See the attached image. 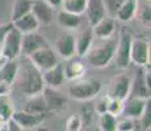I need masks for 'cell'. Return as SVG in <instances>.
Segmentation results:
<instances>
[{
    "label": "cell",
    "mask_w": 151,
    "mask_h": 131,
    "mask_svg": "<svg viewBox=\"0 0 151 131\" xmlns=\"http://www.w3.org/2000/svg\"><path fill=\"white\" fill-rule=\"evenodd\" d=\"M43 88H45V83L42 79V72L28 59V63L22 66L21 77H20V89L27 97L32 98L41 96Z\"/></svg>",
    "instance_id": "1"
},
{
    "label": "cell",
    "mask_w": 151,
    "mask_h": 131,
    "mask_svg": "<svg viewBox=\"0 0 151 131\" xmlns=\"http://www.w3.org/2000/svg\"><path fill=\"white\" fill-rule=\"evenodd\" d=\"M103 41L104 42L101 45L92 46L89 51L86 54L88 63L96 68H104V67L109 66L114 58L117 38H108Z\"/></svg>",
    "instance_id": "2"
},
{
    "label": "cell",
    "mask_w": 151,
    "mask_h": 131,
    "mask_svg": "<svg viewBox=\"0 0 151 131\" xmlns=\"http://www.w3.org/2000/svg\"><path fill=\"white\" fill-rule=\"evenodd\" d=\"M101 88H103L101 81L97 79H79V80L72 81L68 85V96L72 100L87 102L97 97L99 93L101 92Z\"/></svg>",
    "instance_id": "3"
},
{
    "label": "cell",
    "mask_w": 151,
    "mask_h": 131,
    "mask_svg": "<svg viewBox=\"0 0 151 131\" xmlns=\"http://www.w3.org/2000/svg\"><path fill=\"white\" fill-rule=\"evenodd\" d=\"M132 33L127 29L122 28L118 34L117 45H116L114 60L116 67L120 69H126L130 66V45H132Z\"/></svg>",
    "instance_id": "4"
},
{
    "label": "cell",
    "mask_w": 151,
    "mask_h": 131,
    "mask_svg": "<svg viewBox=\"0 0 151 131\" xmlns=\"http://www.w3.org/2000/svg\"><path fill=\"white\" fill-rule=\"evenodd\" d=\"M21 39H22V34L17 29H14L12 24H11L8 30L5 31L4 37H3L0 52L8 60L17 59L21 55Z\"/></svg>",
    "instance_id": "5"
},
{
    "label": "cell",
    "mask_w": 151,
    "mask_h": 131,
    "mask_svg": "<svg viewBox=\"0 0 151 131\" xmlns=\"http://www.w3.org/2000/svg\"><path fill=\"white\" fill-rule=\"evenodd\" d=\"M150 64H146L145 67H139V69L135 72L134 77L132 79V88H130L129 96L150 98Z\"/></svg>",
    "instance_id": "6"
},
{
    "label": "cell",
    "mask_w": 151,
    "mask_h": 131,
    "mask_svg": "<svg viewBox=\"0 0 151 131\" xmlns=\"http://www.w3.org/2000/svg\"><path fill=\"white\" fill-rule=\"evenodd\" d=\"M41 96H42V101H43V104H45V107H46V110H47V113L58 115L67 110V105H68L67 98L58 91V89L45 87Z\"/></svg>",
    "instance_id": "7"
},
{
    "label": "cell",
    "mask_w": 151,
    "mask_h": 131,
    "mask_svg": "<svg viewBox=\"0 0 151 131\" xmlns=\"http://www.w3.org/2000/svg\"><path fill=\"white\" fill-rule=\"evenodd\" d=\"M130 63L137 67L150 64V41L143 37H133L130 45Z\"/></svg>",
    "instance_id": "8"
},
{
    "label": "cell",
    "mask_w": 151,
    "mask_h": 131,
    "mask_svg": "<svg viewBox=\"0 0 151 131\" xmlns=\"http://www.w3.org/2000/svg\"><path fill=\"white\" fill-rule=\"evenodd\" d=\"M28 59L41 72L46 71V69L55 66L57 63H59V58H58L57 52L51 49V46H47V47H43L34 51L32 55H29Z\"/></svg>",
    "instance_id": "9"
},
{
    "label": "cell",
    "mask_w": 151,
    "mask_h": 131,
    "mask_svg": "<svg viewBox=\"0 0 151 131\" xmlns=\"http://www.w3.org/2000/svg\"><path fill=\"white\" fill-rule=\"evenodd\" d=\"M130 88H132V77L125 74L116 75L110 81L108 97L126 100L130 94Z\"/></svg>",
    "instance_id": "10"
},
{
    "label": "cell",
    "mask_w": 151,
    "mask_h": 131,
    "mask_svg": "<svg viewBox=\"0 0 151 131\" xmlns=\"http://www.w3.org/2000/svg\"><path fill=\"white\" fill-rule=\"evenodd\" d=\"M49 42L42 34L33 31V33H28V34H22V39H21V55L25 58H28L29 55H32L34 51L40 50V49L47 47Z\"/></svg>",
    "instance_id": "11"
},
{
    "label": "cell",
    "mask_w": 151,
    "mask_h": 131,
    "mask_svg": "<svg viewBox=\"0 0 151 131\" xmlns=\"http://www.w3.org/2000/svg\"><path fill=\"white\" fill-rule=\"evenodd\" d=\"M55 52L58 57L63 59H70V58L76 57V50H75V36L70 31H65L60 36H58L55 41Z\"/></svg>",
    "instance_id": "12"
},
{
    "label": "cell",
    "mask_w": 151,
    "mask_h": 131,
    "mask_svg": "<svg viewBox=\"0 0 151 131\" xmlns=\"http://www.w3.org/2000/svg\"><path fill=\"white\" fill-rule=\"evenodd\" d=\"M83 13H86L89 28L95 26L100 20H103L105 16H108L104 0H88Z\"/></svg>",
    "instance_id": "13"
},
{
    "label": "cell",
    "mask_w": 151,
    "mask_h": 131,
    "mask_svg": "<svg viewBox=\"0 0 151 131\" xmlns=\"http://www.w3.org/2000/svg\"><path fill=\"white\" fill-rule=\"evenodd\" d=\"M149 100L150 98H141V97H132V96H129L124 102L122 115L137 121L143 114Z\"/></svg>",
    "instance_id": "14"
},
{
    "label": "cell",
    "mask_w": 151,
    "mask_h": 131,
    "mask_svg": "<svg viewBox=\"0 0 151 131\" xmlns=\"http://www.w3.org/2000/svg\"><path fill=\"white\" fill-rule=\"evenodd\" d=\"M45 118L46 115L43 114H33V113L25 112V110H17V112L13 113L11 119L16 122L21 129L27 130V129H34V127L42 125Z\"/></svg>",
    "instance_id": "15"
},
{
    "label": "cell",
    "mask_w": 151,
    "mask_h": 131,
    "mask_svg": "<svg viewBox=\"0 0 151 131\" xmlns=\"http://www.w3.org/2000/svg\"><path fill=\"white\" fill-rule=\"evenodd\" d=\"M42 79L45 87L54 89H59L65 83V71H63V63H57L51 68L42 71Z\"/></svg>",
    "instance_id": "16"
},
{
    "label": "cell",
    "mask_w": 151,
    "mask_h": 131,
    "mask_svg": "<svg viewBox=\"0 0 151 131\" xmlns=\"http://www.w3.org/2000/svg\"><path fill=\"white\" fill-rule=\"evenodd\" d=\"M32 13L34 14L40 25L49 26L53 24V7H50L43 0H34L33 7H32Z\"/></svg>",
    "instance_id": "17"
},
{
    "label": "cell",
    "mask_w": 151,
    "mask_h": 131,
    "mask_svg": "<svg viewBox=\"0 0 151 131\" xmlns=\"http://www.w3.org/2000/svg\"><path fill=\"white\" fill-rule=\"evenodd\" d=\"M63 71H65V79L68 81H75L83 79L86 75V64L78 58H70L67 62L63 63Z\"/></svg>",
    "instance_id": "18"
},
{
    "label": "cell",
    "mask_w": 151,
    "mask_h": 131,
    "mask_svg": "<svg viewBox=\"0 0 151 131\" xmlns=\"http://www.w3.org/2000/svg\"><path fill=\"white\" fill-rule=\"evenodd\" d=\"M93 31L92 28H87L82 30L76 37H75V50H76V57L83 58L89 51V49L93 46Z\"/></svg>",
    "instance_id": "19"
},
{
    "label": "cell",
    "mask_w": 151,
    "mask_h": 131,
    "mask_svg": "<svg viewBox=\"0 0 151 131\" xmlns=\"http://www.w3.org/2000/svg\"><path fill=\"white\" fill-rule=\"evenodd\" d=\"M114 29H116V20L110 16H105L95 26H92V31H93L95 38H99V39L112 38V36L114 34Z\"/></svg>",
    "instance_id": "20"
},
{
    "label": "cell",
    "mask_w": 151,
    "mask_h": 131,
    "mask_svg": "<svg viewBox=\"0 0 151 131\" xmlns=\"http://www.w3.org/2000/svg\"><path fill=\"white\" fill-rule=\"evenodd\" d=\"M57 22L62 29L67 31L76 30L82 24V14H76L68 11L60 9L57 14Z\"/></svg>",
    "instance_id": "21"
},
{
    "label": "cell",
    "mask_w": 151,
    "mask_h": 131,
    "mask_svg": "<svg viewBox=\"0 0 151 131\" xmlns=\"http://www.w3.org/2000/svg\"><path fill=\"white\" fill-rule=\"evenodd\" d=\"M12 26L14 29H17L21 34H28V33L37 31L41 25L38 24L37 19L34 17V14L32 12H29L27 14H24L22 17H20V19L12 21Z\"/></svg>",
    "instance_id": "22"
},
{
    "label": "cell",
    "mask_w": 151,
    "mask_h": 131,
    "mask_svg": "<svg viewBox=\"0 0 151 131\" xmlns=\"http://www.w3.org/2000/svg\"><path fill=\"white\" fill-rule=\"evenodd\" d=\"M137 12V0H127L125 1L114 14V20L120 22H129L135 17Z\"/></svg>",
    "instance_id": "23"
},
{
    "label": "cell",
    "mask_w": 151,
    "mask_h": 131,
    "mask_svg": "<svg viewBox=\"0 0 151 131\" xmlns=\"http://www.w3.org/2000/svg\"><path fill=\"white\" fill-rule=\"evenodd\" d=\"M19 69L20 66L16 62V59L7 60L4 63V66L0 68V80L5 81L8 84H13L14 80L19 76Z\"/></svg>",
    "instance_id": "24"
},
{
    "label": "cell",
    "mask_w": 151,
    "mask_h": 131,
    "mask_svg": "<svg viewBox=\"0 0 151 131\" xmlns=\"http://www.w3.org/2000/svg\"><path fill=\"white\" fill-rule=\"evenodd\" d=\"M33 1L34 0H14L12 5V11H11V22L22 17L24 14L32 12Z\"/></svg>",
    "instance_id": "25"
},
{
    "label": "cell",
    "mask_w": 151,
    "mask_h": 131,
    "mask_svg": "<svg viewBox=\"0 0 151 131\" xmlns=\"http://www.w3.org/2000/svg\"><path fill=\"white\" fill-rule=\"evenodd\" d=\"M135 17L141 21V24L150 28V24H151L150 0H137V12H135Z\"/></svg>",
    "instance_id": "26"
},
{
    "label": "cell",
    "mask_w": 151,
    "mask_h": 131,
    "mask_svg": "<svg viewBox=\"0 0 151 131\" xmlns=\"http://www.w3.org/2000/svg\"><path fill=\"white\" fill-rule=\"evenodd\" d=\"M99 129L101 131H117V117L103 113L99 115Z\"/></svg>",
    "instance_id": "27"
},
{
    "label": "cell",
    "mask_w": 151,
    "mask_h": 131,
    "mask_svg": "<svg viewBox=\"0 0 151 131\" xmlns=\"http://www.w3.org/2000/svg\"><path fill=\"white\" fill-rule=\"evenodd\" d=\"M14 112H16L14 110V104L13 100L11 98V96L9 94L0 96V115L8 121V119L12 118Z\"/></svg>",
    "instance_id": "28"
},
{
    "label": "cell",
    "mask_w": 151,
    "mask_h": 131,
    "mask_svg": "<svg viewBox=\"0 0 151 131\" xmlns=\"http://www.w3.org/2000/svg\"><path fill=\"white\" fill-rule=\"evenodd\" d=\"M87 1L88 0H62L60 9L68 11V12L76 13V14H83Z\"/></svg>",
    "instance_id": "29"
},
{
    "label": "cell",
    "mask_w": 151,
    "mask_h": 131,
    "mask_svg": "<svg viewBox=\"0 0 151 131\" xmlns=\"http://www.w3.org/2000/svg\"><path fill=\"white\" fill-rule=\"evenodd\" d=\"M124 102L125 100H120V98H110L108 100V106H106V113L118 117V115H122L124 112Z\"/></svg>",
    "instance_id": "30"
},
{
    "label": "cell",
    "mask_w": 151,
    "mask_h": 131,
    "mask_svg": "<svg viewBox=\"0 0 151 131\" xmlns=\"http://www.w3.org/2000/svg\"><path fill=\"white\" fill-rule=\"evenodd\" d=\"M24 110L25 112H29V113H33V114H43V115L47 114V110H46L43 101L42 100L37 101L36 97H32V101H29L27 104Z\"/></svg>",
    "instance_id": "31"
},
{
    "label": "cell",
    "mask_w": 151,
    "mask_h": 131,
    "mask_svg": "<svg viewBox=\"0 0 151 131\" xmlns=\"http://www.w3.org/2000/svg\"><path fill=\"white\" fill-rule=\"evenodd\" d=\"M79 115H80V119H82L83 125H86V126H89V125H92L95 115H96V112H95L93 105L84 104L83 106H82V113H80Z\"/></svg>",
    "instance_id": "32"
},
{
    "label": "cell",
    "mask_w": 151,
    "mask_h": 131,
    "mask_svg": "<svg viewBox=\"0 0 151 131\" xmlns=\"http://www.w3.org/2000/svg\"><path fill=\"white\" fill-rule=\"evenodd\" d=\"M83 127V122L79 114H72L66 119L65 129L66 131H80Z\"/></svg>",
    "instance_id": "33"
},
{
    "label": "cell",
    "mask_w": 151,
    "mask_h": 131,
    "mask_svg": "<svg viewBox=\"0 0 151 131\" xmlns=\"http://www.w3.org/2000/svg\"><path fill=\"white\" fill-rule=\"evenodd\" d=\"M139 123H141V127L145 131L150 130V127H151V102H150V100L146 105V109H145L143 114L139 118Z\"/></svg>",
    "instance_id": "34"
},
{
    "label": "cell",
    "mask_w": 151,
    "mask_h": 131,
    "mask_svg": "<svg viewBox=\"0 0 151 131\" xmlns=\"http://www.w3.org/2000/svg\"><path fill=\"white\" fill-rule=\"evenodd\" d=\"M127 0H104V4L106 8V14L114 19V14L118 11V8L124 4Z\"/></svg>",
    "instance_id": "35"
},
{
    "label": "cell",
    "mask_w": 151,
    "mask_h": 131,
    "mask_svg": "<svg viewBox=\"0 0 151 131\" xmlns=\"http://www.w3.org/2000/svg\"><path fill=\"white\" fill-rule=\"evenodd\" d=\"M135 130V119L124 117L122 119H117V131H134Z\"/></svg>",
    "instance_id": "36"
},
{
    "label": "cell",
    "mask_w": 151,
    "mask_h": 131,
    "mask_svg": "<svg viewBox=\"0 0 151 131\" xmlns=\"http://www.w3.org/2000/svg\"><path fill=\"white\" fill-rule=\"evenodd\" d=\"M108 100H109V97H108V94H106V96H104V97H101L100 100L97 101V104L93 106V107H95V112H96V114H97V115L103 114V113H106Z\"/></svg>",
    "instance_id": "37"
},
{
    "label": "cell",
    "mask_w": 151,
    "mask_h": 131,
    "mask_svg": "<svg viewBox=\"0 0 151 131\" xmlns=\"http://www.w3.org/2000/svg\"><path fill=\"white\" fill-rule=\"evenodd\" d=\"M11 91H12V84H8L5 81L0 80V96L9 94Z\"/></svg>",
    "instance_id": "38"
},
{
    "label": "cell",
    "mask_w": 151,
    "mask_h": 131,
    "mask_svg": "<svg viewBox=\"0 0 151 131\" xmlns=\"http://www.w3.org/2000/svg\"><path fill=\"white\" fill-rule=\"evenodd\" d=\"M5 130H7V131H24V129H21V127H20L14 121H12V119H8V121H7Z\"/></svg>",
    "instance_id": "39"
},
{
    "label": "cell",
    "mask_w": 151,
    "mask_h": 131,
    "mask_svg": "<svg viewBox=\"0 0 151 131\" xmlns=\"http://www.w3.org/2000/svg\"><path fill=\"white\" fill-rule=\"evenodd\" d=\"M43 1L47 3V4L53 8H58V7H60V4H62V0H43Z\"/></svg>",
    "instance_id": "40"
},
{
    "label": "cell",
    "mask_w": 151,
    "mask_h": 131,
    "mask_svg": "<svg viewBox=\"0 0 151 131\" xmlns=\"http://www.w3.org/2000/svg\"><path fill=\"white\" fill-rule=\"evenodd\" d=\"M5 125H7V119L0 115V131H1L3 129H5Z\"/></svg>",
    "instance_id": "41"
},
{
    "label": "cell",
    "mask_w": 151,
    "mask_h": 131,
    "mask_svg": "<svg viewBox=\"0 0 151 131\" xmlns=\"http://www.w3.org/2000/svg\"><path fill=\"white\" fill-rule=\"evenodd\" d=\"M34 131H50V129L46 126H43V125H40V126L34 127Z\"/></svg>",
    "instance_id": "42"
},
{
    "label": "cell",
    "mask_w": 151,
    "mask_h": 131,
    "mask_svg": "<svg viewBox=\"0 0 151 131\" xmlns=\"http://www.w3.org/2000/svg\"><path fill=\"white\" fill-rule=\"evenodd\" d=\"M7 60H8V59H7V58H5V57H4V55H3V54H1V52H0V68H1V67H3V66H4V63H5V62H7Z\"/></svg>",
    "instance_id": "43"
},
{
    "label": "cell",
    "mask_w": 151,
    "mask_h": 131,
    "mask_svg": "<svg viewBox=\"0 0 151 131\" xmlns=\"http://www.w3.org/2000/svg\"><path fill=\"white\" fill-rule=\"evenodd\" d=\"M88 131H101V130L99 129V126H92L88 129Z\"/></svg>",
    "instance_id": "44"
},
{
    "label": "cell",
    "mask_w": 151,
    "mask_h": 131,
    "mask_svg": "<svg viewBox=\"0 0 151 131\" xmlns=\"http://www.w3.org/2000/svg\"><path fill=\"white\" fill-rule=\"evenodd\" d=\"M1 131H7V130H5V129H3V130H1Z\"/></svg>",
    "instance_id": "45"
}]
</instances>
